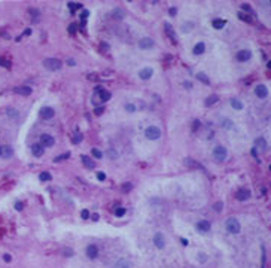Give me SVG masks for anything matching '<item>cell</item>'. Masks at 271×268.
I'll return each instance as SVG.
<instances>
[{
	"label": "cell",
	"mask_w": 271,
	"mask_h": 268,
	"mask_svg": "<svg viewBox=\"0 0 271 268\" xmlns=\"http://www.w3.org/2000/svg\"><path fill=\"white\" fill-rule=\"evenodd\" d=\"M145 136L149 140H158L161 137V130L158 127H148L145 130Z\"/></svg>",
	"instance_id": "cell-1"
},
{
	"label": "cell",
	"mask_w": 271,
	"mask_h": 268,
	"mask_svg": "<svg viewBox=\"0 0 271 268\" xmlns=\"http://www.w3.org/2000/svg\"><path fill=\"white\" fill-rule=\"evenodd\" d=\"M43 66H45L48 70L55 72V70H60L63 64H61V61H60L58 58H46V60H43Z\"/></svg>",
	"instance_id": "cell-2"
},
{
	"label": "cell",
	"mask_w": 271,
	"mask_h": 268,
	"mask_svg": "<svg viewBox=\"0 0 271 268\" xmlns=\"http://www.w3.org/2000/svg\"><path fill=\"white\" fill-rule=\"evenodd\" d=\"M213 157H215V160H216V161L222 163V161H225V160H226L228 152H226V149H225L223 146H216V148L213 149Z\"/></svg>",
	"instance_id": "cell-3"
},
{
	"label": "cell",
	"mask_w": 271,
	"mask_h": 268,
	"mask_svg": "<svg viewBox=\"0 0 271 268\" xmlns=\"http://www.w3.org/2000/svg\"><path fill=\"white\" fill-rule=\"evenodd\" d=\"M226 231L231 234H238L240 232V223L235 217H229L226 220Z\"/></svg>",
	"instance_id": "cell-4"
},
{
	"label": "cell",
	"mask_w": 271,
	"mask_h": 268,
	"mask_svg": "<svg viewBox=\"0 0 271 268\" xmlns=\"http://www.w3.org/2000/svg\"><path fill=\"white\" fill-rule=\"evenodd\" d=\"M55 145V139L51 134H42L40 136V146L42 148H51Z\"/></svg>",
	"instance_id": "cell-5"
},
{
	"label": "cell",
	"mask_w": 271,
	"mask_h": 268,
	"mask_svg": "<svg viewBox=\"0 0 271 268\" xmlns=\"http://www.w3.org/2000/svg\"><path fill=\"white\" fill-rule=\"evenodd\" d=\"M235 198H237L238 201H246V200L250 198V191L246 189V188H240V189L235 192Z\"/></svg>",
	"instance_id": "cell-6"
},
{
	"label": "cell",
	"mask_w": 271,
	"mask_h": 268,
	"mask_svg": "<svg viewBox=\"0 0 271 268\" xmlns=\"http://www.w3.org/2000/svg\"><path fill=\"white\" fill-rule=\"evenodd\" d=\"M54 115H55V112H54V109H52V107L45 106V107H42V109H40V116H42L43 119H52V118H54Z\"/></svg>",
	"instance_id": "cell-7"
},
{
	"label": "cell",
	"mask_w": 271,
	"mask_h": 268,
	"mask_svg": "<svg viewBox=\"0 0 271 268\" xmlns=\"http://www.w3.org/2000/svg\"><path fill=\"white\" fill-rule=\"evenodd\" d=\"M152 75H154V70H152L151 67H145V69H142V70L139 72V78H142L143 81L151 79V78H152Z\"/></svg>",
	"instance_id": "cell-8"
},
{
	"label": "cell",
	"mask_w": 271,
	"mask_h": 268,
	"mask_svg": "<svg viewBox=\"0 0 271 268\" xmlns=\"http://www.w3.org/2000/svg\"><path fill=\"white\" fill-rule=\"evenodd\" d=\"M255 94H256L258 98H265V97L268 95V89H267L265 85H258V86L255 88Z\"/></svg>",
	"instance_id": "cell-9"
},
{
	"label": "cell",
	"mask_w": 271,
	"mask_h": 268,
	"mask_svg": "<svg viewBox=\"0 0 271 268\" xmlns=\"http://www.w3.org/2000/svg\"><path fill=\"white\" fill-rule=\"evenodd\" d=\"M152 46H154V40L151 37H145V39H142L139 42V48L140 49H151Z\"/></svg>",
	"instance_id": "cell-10"
},
{
	"label": "cell",
	"mask_w": 271,
	"mask_h": 268,
	"mask_svg": "<svg viewBox=\"0 0 271 268\" xmlns=\"http://www.w3.org/2000/svg\"><path fill=\"white\" fill-rule=\"evenodd\" d=\"M250 57H252V52H250L249 49H243V51H240V52L237 54V60H238V61H241V63H244V61L250 60Z\"/></svg>",
	"instance_id": "cell-11"
},
{
	"label": "cell",
	"mask_w": 271,
	"mask_h": 268,
	"mask_svg": "<svg viewBox=\"0 0 271 268\" xmlns=\"http://www.w3.org/2000/svg\"><path fill=\"white\" fill-rule=\"evenodd\" d=\"M97 255H98V249H97V246L89 244V246L86 247V256H88L89 259H95V258H97Z\"/></svg>",
	"instance_id": "cell-12"
},
{
	"label": "cell",
	"mask_w": 271,
	"mask_h": 268,
	"mask_svg": "<svg viewBox=\"0 0 271 268\" xmlns=\"http://www.w3.org/2000/svg\"><path fill=\"white\" fill-rule=\"evenodd\" d=\"M197 229L200 231V232H207V231H210V222L209 220H200L198 223H197Z\"/></svg>",
	"instance_id": "cell-13"
},
{
	"label": "cell",
	"mask_w": 271,
	"mask_h": 268,
	"mask_svg": "<svg viewBox=\"0 0 271 268\" xmlns=\"http://www.w3.org/2000/svg\"><path fill=\"white\" fill-rule=\"evenodd\" d=\"M31 88L30 86H27V85H24V86H18L17 89H15V92L17 94H21V95H24V97H27V95H30L31 94Z\"/></svg>",
	"instance_id": "cell-14"
},
{
	"label": "cell",
	"mask_w": 271,
	"mask_h": 268,
	"mask_svg": "<svg viewBox=\"0 0 271 268\" xmlns=\"http://www.w3.org/2000/svg\"><path fill=\"white\" fill-rule=\"evenodd\" d=\"M154 243H155V246H157L158 249H163V247H164V237H163L161 232H157V234H155Z\"/></svg>",
	"instance_id": "cell-15"
},
{
	"label": "cell",
	"mask_w": 271,
	"mask_h": 268,
	"mask_svg": "<svg viewBox=\"0 0 271 268\" xmlns=\"http://www.w3.org/2000/svg\"><path fill=\"white\" fill-rule=\"evenodd\" d=\"M31 154H33L34 157H37V158L43 155V148L40 146V143H36V145L31 146Z\"/></svg>",
	"instance_id": "cell-16"
},
{
	"label": "cell",
	"mask_w": 271,
	"mask_h": 268,
	"mask_svg": "<svg viewBox=\"0 0 271 268\" xmlns=\"http://www.w3.org/2000/svg\"><path fill=\"white\" fill-rule=\"evenodd\" d=\"M81 160H82V163H83V165H85L86 168H89V170H91V168H94V167H95V163H94L89 157L82 155V157H81Z\"/></svg>",
	"instance_id": "cell-17"
},
{
	"label": "cell",
	"mask_w": 271,
	"mask_h": 268,
	"mask_svg": "<svg viewBox=\"0 0 271 268\" xmlns=\"http://www.w3.org/2000/svg\"><path fill=\"white\" fill-rule=\"evenodd\" d=\"M255 145H256V148H258V149H261V151H267V148H268L267 140H265L264 137H258V139H256V142H255Z\"/></svg>",
	"instance_id": "cell-18"
},
{
	"label": "cell",
	"mask_w": 271,
	"mask_h": 268,
	"mask_svg": "<svg viewBox=\"0 0 271 268\" xmlns=\"http://www.w3.org/2000/svg\"><path fill=\"white\" fill-rule=\"evenodd\" d=\"M204 51H206V45L203 43V42H198L195 46H194V54L195 55H201V54H204Z\"/></svg>",
	"instance_id": "cell-19"
},
{
	"label": "cell",
	"mask_w": 271,
	"mask_h": 268,
	"mask_svg": "<svg viewBox=\"0 0 271 268\" xmlns=\"http://www.w3.org/2000/svg\"><path fill=\"white\" fill-rule=\"evenodd\" d=\"M166 29H167L166 33L168 34V37L173 40V43H176V42H177V37H176V34H174V31H173V29H171V26H170L168 23H166Z\"/></svg>",
	"instance_id": "cell-20"
},
{
	"label": "cell",
	"mask_w": 271,
	"mask_h": 268,
	"mask_svg": "<svg viewBox=\"0 0 271 268\" xmlns=\"http://www.w3.org/2000/svg\"><path fill=\"white\" fill-rule=\"evenodd\" d=\"M225 24H226L225 20H213V23H212V26H213L216 30H222V29L225 27Z\"/></svg>",
	"instance_id": "cell-21"
},
{
	"label": "cell",
	"mask_w": 271,
	"mask_h": 268,
	"mask_svg": "<svg viewBox=\"0 0 271 268\" xmlns=\"http://www.w3.org/2000/svg\"><path fill=\"white\" fill-rule=\"evenodd\" d=\"M219 100V97L216 95V94H213V95H210V97H207L206 98V106H213V104H216V101Z\"/></svg>",
	"instance_id": "cell-22"
},
{
	"label": "cell",
	"mask_w": 271,
	"mask_h": 268,
	"mask_svg": "<svg viewBox=\"0 0 271 268\" xmlns=\"http://www.w3.org/2000/svg\"><path fill=\"white\" fill-rule=\"evenodd\" d=\"M98 95H100V100H101V101H109L110 97H112V94H110L109 91H106V89H103Z\"/></svg>",
	"instance_id": "cell-23"
},
{
	"label": "cell",
	"mask_w": 271,
	"mask_h": 268,
	"mask_svg": "<svg viewBox=\"0 0 271 268\" xmlns=\"http://www.w3.org/2000/svg\"><path fill=\"white\" fill-rule=\"evenodd\" d=\"M197 78L203 82V83H206V85H210V79L206 76V73H203V72H200L198 75H197Z\"/></svg>",
	"instance_id": "cell-24"
},
{
	"label": "cell",
	"mask_w": 271,
	"mask_h": 268,
	"mask_svg": "<svg viewBox=\"0 0 271 268\" xmlns=\"http://www.w3.org/2000/svg\"><path fill=\"white\" fill-rule=\"evenodd\" d=\"M231 106H232L234 109H237V110H241V109H243V103H241L240 100H237V98H232V100H231Z\"/></svg>",
	"instance_id": "cell-25"
},
{
	"label": "cell",
	"mask_w": 271,
	"mask_h": 268,
	"mask_svg": "<svg viewBox=\"0 0 271 268\" xmlns=\"http://www.w3.org/2000/svg\"><path fill=\"white\" fill-rule=\"evenodd\" d=\"M2 155H3L5 158L12 157V148H11V146H5V148H2Z\"/></svg>",
	"instance_id": "cell-26"
},
{
	"label": "cell",
	"mask_w": 271,
	"mask_h": 268,
	"mask_svg": "<svg viewBox=\"0 0 271 268\" xmlns=\"http://www.w3.org/2000/svg\"><path fill=\"white\" fill-rule=\"evenodd\" d=\"M29 14L33 17L34 23H37V21H39V18H40V12H39L37 9H30V11H29Z\"/></svg>",
	"instance_id": "cell-27"
},
{
	"label": "cell",
	"mask_w": 271,
	"mask_h": 268,
	"mask_svg": "<svg viewBox=\"0 0 271 268\" xmlns=\"http://www.w3.org/2000/svg\"><path fill=\"white\" fill-rule=\"evenodd\" d=\"M115 268H130V262H127L125 259H121V261L116 262Z\"/></svg>",
	"instance_id": "cell-28"
},
{
	"label": "cell",
	"mask_w": 271,
	"mask_h": 268,
	"mask_svg": "<svg viewBox=\"0 0 271 268\" xmlns=\"http://www.w3.org/2000/svg\"><path fill=\"white\" fill-rule=\"evenodd\" d=\"M39 179L42 180V182H49L51 179H52V176L48 173V171H43V173H40V176H39Z\"/></svg>",
	"instance_id": "cell-29"
},
{
	"label": "cell",
	"mask_w": 271,
	"mask_h": 268,
	"mask_svg": "<svg viewBox=\"0 0 271 268\" xmlns=\"http://www.w3.org/2000/svg\"><path fill=\"white\" fill-rule=\"evenodd\" d=\"M238 18L241 20V21H246V23H252V18L247 15V14H244V12H238Z\"/></svg>",
	"instance_id": "cell-30"
},
{
	"label": "cell",
	"mask_w": 271,
	"mask_h": 268,
	"mask_svg": "<svg viewBox=\"0 0 271 268\" xmlns=\"http://www.w3.org/2000/svg\"><path fill=\"white\" fill-rule=\"evenodd\" d=\"M125 212H127V209H125V207H118V209H115V216L122 217V216L125 215Z\"/></svg>",
	"instance_id": "cell-31"
},
{
	"label": "cell",
	"mask_w": 271,
	"mask_h": 268,
	"mask_svg": "<svg viewBox=\"0 0 271 268\" xmlns=\"http://www.w3.org/2000/svg\"><path fill=\"white\" fill-rule=\"evenodd\" d=\"M67 6L70 8V11H72V12H75L76 9H81V8H82V5H81V3H72V2H69V3H67Z\"/></svg>",
	"instance_id": "cell-32"
},
{
	"label": "cell",
	"mask_w": 271,
	"mask_h": 268,
	"mask_svg": "<svg viewBox=\"0 0 271 268\" xmlns=\"http://www.w3.org/2000/svg\"><path fill=\"white\" fill-rule=\"evenodd\" d=\"M72 142H73V143H79V142H82V133L76 131V133H75V137L72 139Z\"/></svg>",
	"instance_id": "cell-33"
},
{
	"label": "cell",
	"mask_w": 271,
	"mask_h": 268,
	"mask_svg": "<svg viewBox=\"0 0 271 268\" xmlns=\"http://www.w3.org/2000/svg\"><path fill=\"white\" fill-rule=\"evenodd\" d=\"M67 158H70V154H69V152H67V154H63V155H60V157H55V158H54V163H60V161L67 160Z\"/></svg>",
	"instance_id": "cell-34"
},
{
	"label": "cell",
	"mask_w": 271,
	"mask_h": 268,
	"mask_svg": "<svg viewBox=\"0 0 271 268\" xmlns=\"http://www.w3.org/2000/svg\"><path fill=\"white\" fill-rule=\"evenodd\" d=\"M6 113H8V115H9L11 118H15V119L18 118V112H17L15 109H12V107H9V109L6 110Z\"/></svg>",
	"instance_id": "cell-35"
},
{
	"label": "cell",
	"mask_w": 271,
	"mask_h": 268,
	"mask_svg": "<svg viewBox=\"0 0 271 268\" xmlns=\"http://www.w3.org/2000/svg\"><path fill=\"white\" fill-rule=\"evenodd\" d=\"M92 157L97 158V160H100V158H103V152L100 149H92Z\"/></svg>",
	"instance_id": "cell-36"
},
{
	"label": "cell",
	"mask_w": 271,
	"mask_h": 268,
	"mask_svg": "<svg viewBox=\"0 0 271 268\" xmlns=\"http://www.w3.org/2000/svg\"><path fill=\"white\" fill-rule=\"evenodd\" d=\"M0 66L2 67H11V63L8 60H5L3 57H0Z\"/></svg>",
	"instance_id": "cell-37"
},
{
	"label": "cell",
	"mask_w": 271,
	"mask_h": 268,
	"mask_svg": "<svg viewBox=\"0 0 271 268\" xmlns=\"http://www.w3.org/2000/svg\"><path fill=\"white\" fill-rule=\"evenodd\" d=\"M30 34H31V29H26V31H24L21 36H18V37H17V42H20V40L23 39V36H30Z\"/></svg>",
	"instance_id": "cell-38"
},
{
	"label": "cell",
	"mask_w": 271,
	"mask_h": 268,
	"mask_svg": "<svg viewBox=\"0 0 271 268\" xmlns=\"http://www.w3.org/2000/svg\"><path fill=\"white\" fill-rule=\"evenodd\" d=\"M76 30H78V24H75V23H73V24H70V26H69V31H70L72 34H73V33H76Z\"/></svg>",
	"instance_id": "cell-39"
},
{
	"label": "cell",
	"mask_w": 271,
	"mask_h": 268,
	"mask_svg": "<svg viewBox=\"0 0 271 268\" xmlns=\"http://www.w3.org/2000/svg\"><path fill=\"white\" fill-rule=\"evenodd\" d=\"M222 209H223V204H222V201H218V203L215 204V210H216V212H220Z\"/></svg>",
	"instance_id": "cell-40"
},
{
	"label": "cell",
	"mask_w": 271,
	"mask_h": 268,
	"mask_svg": "<svg viewBox=\"0 0 271 268\" xmlns=\"http://www.w3.org/2000/svg\"><path fill=\"white\" fill-rule=\"evenodd\" d=\"M241 9H243V11H246V12H252V9H250V5H247V3L241 5ZM252 14H253V12H252Z\"/></svg>",
	"instance_id": "cell-41"
},
{
	"label": "cell",
	"mask_w": 271,
	"mask_h": 268,
	"mask_svg": "<svg viewBox=\"0 0 271 268\" xmlns=\"http://www.w3.org/2000/svg\"><path fill=\"white\" fill-rule=\"evenodd\" d=\"M81 216H82V219H88V217H89L91 215H89V212H88V210H82Z\"/></svg>",
	"instance_id": "cell-42"
},
{
	"label": "cell",
	"mask_w": 271,
	"mask_h": 268,
	"mask_svg": "<svg viewBox=\"0 0 271 268\" xmlns=\"http://www.w3.org/2000/svg\"><path fill=\"white\" fill-rule=\"evenodd\" d=\"M103 112H104V107H95V110H94L95 115H103Z\"/></svg>",
	"instance_id": "cell-43"
},
{
	"label": "cell",
	"mask_w": 271,
	"mask_h": 268,
	"mask_svg": "<svg viewBox=\"0 0 271 268\" xmlns=\"http://www.w3.org/2000/svg\"><path fill=\"white\" fill-rule=\"evenodd\" d=\"M97 179H98V180H104V179H106V174H104L103 171H98V173H97Z\"/></svg>",
	"instance_id": "cell-44"
},
{
	"label": "cell",
	"mask_w": 271,
	"mask_h": 268,
	"mask_svg": "<svg viewBox=\"0 0 271 268\" xmlns=\"http://www.w3.org/2000/svg\"><path fill=\"white\" fill-rule=\"evenodd\" d=\"M125 109H127V110H128V112H131V113H133V112H134V110H136V107H134V104H127V106H125Z\"/></svg>",
	"instance_id": "cell-45"
},
{
	"label": "cell",
	"mask_w": 271,
	"mask_h": 268,
	"mask_svg": "<svg viewBox=\"0 0 271 268\" xmlns=\"http://www.w3.org/2000/svg\"><path fill=\"white\" fill-rule=\"evenodd\" d=\"M131 188H133V186H131V183H125V185H124V186H122V191H124V192H125V191H130V189H131Z\"/></svg>",
	"instance_id": "cell-46"
},
{
	"label": "cell",
	"mask_w": 271,
	"mask_h": 268,
	"mask_svg": "<svg viewBox=\"0 0 271 268\" xmlns=\"http://www.w3.org/2000/svg\"><path fill=\"white\" fill-rule=\"evenodd\" d=\"M15 209H17V210H23V203L17 201V203H15Z\"/></svg>",
	"instance_id": "cell-47"
},
{
	"label": "cell",
	"mask_w": 271,
	"mask_h": 268,
	"mask_svg": "<svg viewBox=\"0 0 271 268\" xmlns=\"http://www.w3.org/2000/svg\"><path fill=\"white\" fill-rule=\"evenodd\" d=\"M88 15H89V12H88V11H83V12H82V21H85Z\"/></svg>",
	"instance_id": "cell-48"
},
{
	"label": "cell",
	"mask_w": 271,
	"mask_h": 268,
	"mask_svg": "<svg viewBox=\"0 0 271 268\" xmlns=\"http://www.w3.org/2000/svg\"><path fill=\"white\" fill-rule=\"evenodd\" d=\"M3 259H5V262H11V261H12V258H11V255H8V253H6V255H5V256H3Z\"/></svg>",
	"instance_id": "cell-49"
},
{
	"label": "cell",
	"mask_w": 271,
	"mask_h": 268,
	"mask_svg": "<svg viewBox=\"0 0 271 268\" xmlns=\"http://www.w3.org/2000/svg\"><path fill=\"white\" fill-rule=\"evenodd\" d=\"M176 14H177V9H176V8H171V9H170V15L173 17V15H176Z\"/></svg>",
	"instance_id": "cell-50"
},
{
	"label": "cell",
	"mask_w": 271,
	"mask_h": 268,
	"mask_svg": "<svg viewBox=\"0 0 271 268\" xmlns=\"http://www.w3.org/2000/svg\"><path fill=\"white\" fill-rule=\"evenodd\" d=\"M183 86L185 88H192V83L191 82H183Z\"/></svg>",
	"instance_id": "cell-51"
},
{
	"label": "cell",
	"mask_w": 271,
	"mask_h": 268,
	"mask_svg": "<svg viewBox=\"0 0 271 268\" xmlns=\"http://www.w3.org/2000/svg\"><path fill=\"white\" fill-rule=\"evenodd\" d=\"M197 128H200V121H195L194 122V130H197Z\"/></svg>",
	"instance_id": "cell-52"
},
{
	"label": "cell",
	"mask_w": 271,
	"mask_h": 268,
	"mask_svg": "<svg viewBox=\"0 0 271 268\" xmlns=\"http://www.w3.org/2000/svg\"><path fill=\"white\" fill-rule=\"evenodd\" d=\"M252 155H253L255 158H258V152H256V149H252Z\"/></svg>",
	"instance_id": "cell-53"
},
{
	"label": "cell",
	"mask_w": 271,
	"mask_h": 268,
	"mask_svg": "<svg viewBox=\"0 0 271 268\" xmlns=\"http://www.w3.org/2000/svg\"><path fill=\"white\" fill-rule=\"evenodd\" d=\"M91 217H92V220H98V215H97V213H94Z\"/></svg>",
	"instance_id": "cell-54"
},
{
	"label": "cell",
	"mask_w": 271,
	"mask_h": 268,
	"mask_svg": "<svg viewBox=\"0 0 271 268\" xmlns=\"http://www.w3.org/2000/svg\"><path fill=\"white\" fill-rule=\"evenodd\" d=\"M67 63H69L70 66H75V60H72V58H70V60H67Z\"/></svg>",
	"instance_id": "cell-55"
},
{
	"label": "cell",
	"mask_w": 271,
	"mask_h": 268,
	"mask_svg": "<svg viewBox=\"0 0 271 268\" xmlns=\"http://www.w3.org/2000/svg\"><path fill=\"white\" fill-rule=\"evenodd\" d=\"M180 241H182V244H183V246H188V240H185V238H182V240H180Z\"/></svg>",
	"instance_id": "cell-56"
},
{
	"label": "cell",
	"mask_w": 271,
	"mask_h": 268,
	"mask_svg": "<svg viewBox=\"0 0 271 268\" xmlns=\"http://www.w3.org/2000/svg\"><path fill=\"white\" fill-rule=\"evenodd\" d=\"M0 155H2V146H0Z\"/></svg>",
	"instance_id": "cell-57"
}]
</instances>
